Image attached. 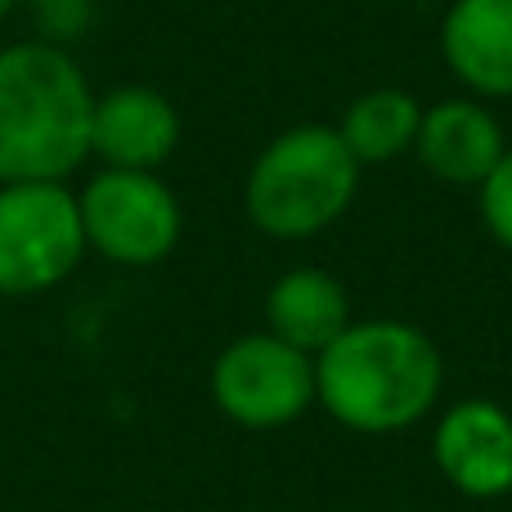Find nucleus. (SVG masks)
Here are the masks:
<instances>
[{
    "instance_id": "obj_4",
    "label": "nucleus",
    "mask_w": 512,
    "mask_h": 512,
    "mask_svg": "<svg viewBox=\"0 0 512 512\" xmlns=\"http://www.w3.org/2000/svg\"><path fill=\"white\" fill-rule=\"evenodd\" d=\"M77 212L86 252L126 265V270L162 265L185 234V207L158 171L99 167L77 189Z\"/></svg>"
},
{
    "instance_id": "obj_12",
    "label": "nucleus",
    "mask_w": 512,
    "mask_h": 512,
    "mask_svg": "<svg viewBox=\"0 0 512 512\" xmlns=\"http://www.w3.org/2000/svg\"><path fill=\"white\" fill-rule=\"evenodd\" d=\"M418 122H423L418 95L400 86H373L346 104L337 135L360 167H387V162L414 153Z\"/></svg>"
},
{
    "instance_id": "obj_9",
    "label": "nucleus",
    "mask_w": 512,
    "mask_h": 512,
    "mask_svg": "<svg viewBox=\"0 0 512 512\" xmlns=\"http://www.w3.org/2000/svg\"><path fill=\"white\" fill-rule=\"evenodd\" d=\"M180 149V113L158 86H113L95 95L90 158L113 171H162Z\"/></svg>"
},
{
    "instance_id": "obj_14",
    "label": "nucleus",
    "mask_w": 512,
    "mask_h": 512,
    "mask_svg": "<svg viewBox=\"0 0 512 512\" xmlns=\"http://www.w3.org/2000/svg\"><path fill=\"white\" fill-rule=\"evenodd\" d=\"M27 5H36L45 14V9H54V5H68V0H27Z\"/></svg>"
},
{
    "instance_id": "obj_5",
    "label": "nucleus",
    "mask_w": 512,
    "mask_h": 512,
    "mask_svg": "<svg viewBox=\"0 0 512 512\" xmlns=\"http://www.w3.org/2000/svg\"><path fill=\"white\" fill-rule=\"evenodd\" d=\"M86 256L77 194L54 180L0 185V297H41Z\"/></svg>"
},
{
    "instance_id": "obj_6",
    "label": "nucleus",
    "mask_w": 512,
    "mask_h": 512,
    "mask_svg": "<svg viewBox=\"0 0 512 512\" xmlns=\"http://www.w3.org/2000/svg\"><path fill=\"white\" fill-rule=\"evenodd\" d=\"M212 405L248 432H279L315 409V360L274 333H243L212 364Z\"/></svg>"
},
{
    "instance_id": "obj_11",
    "label": "nucleus",
    "mask_w": 512,
    "mask_h": 512,
    "mask_svg": "<svg viewBox=\"0 0 512 512\" xmlns=\"http://www.w3.org/2000/svg\"><path fill=\"white\" fill-rule=\"evenodd\" d=\"M346 283L324 265H292L265 288V333L297 346L315 360L346 324H351Z\"/></svg>"
},
{
    "instance_id": "obj_15",
    "label": "nucleus",
    "mask_w": 512,
    "mask_h": 512,
    "mask_svg": "<svg viewBox=\"0 0 512 512\" xmlns=\"http://www.w3.org/2000/svg\"><path fill=\"white\" fill-rule=\"evenodd\" d=\"M14 9V0H0V23H5V14Z\"/></svg>"
},
{
    "instance_id": "obj_1",
    "label": "nucleus",
    "mask_w": 512,
    "mask_h": 512,
    "mask_svg": "<svg viewBox=\"0 0 512 512\" xmlns=\"http://www.w3.org/2000/svg\"><path fill=\"white\" fill-rule=\"evenodd\" d=\"M445 355L409 319H351L315 355V405L355 436H400L436 418Z\"/></svg>"
},
{
    "instance_id": "obj_7",
    "label": "nucleus",
    "mask_w": 512,
    "mask_h": 512,
    "mask_svg": "<svg viewBox=\"0 0 512 512\" xmlns=\"http://www.w3.org/2000/svg\"><path fill=\"white\" fill-rule=\"evenodd\" d=\"M432 463L463 499L495 504L512 495V414L499 400L468 396L436 409Z\"/></svg>"
},
{
    "instance_id": "obj_3",
    "label": "nucleus",
    "mask_w": 512,
    "mask_h": 512,
    "mask_svg": "<svg viewBox=\"0 0 512 512\" xmlns=\"http://www.w3.org/2000/svg\"><path fill=\"white\" fill-rule=\"evenodd\" d=\"M360 162L337 126L297 122L261 144L243 176V212L274 243H306L333 230L360 194Z\"/></svg>"
},
{
    "instance_id": "obj_8",
    "label": "nucleus",
    "mask_w": 512,
    "mask_h": 512,
    "mask_svg": "<svg viewBox=\"0 0 512 512\" xmlns=\"http://www.w3.org/2000/svg\"><path fill=\"white\" fill-rule=\"evenodd\" d=\"M508 149L504 122L490 104L472 95H450L423 104V122H418L414 158L436 185L450 189H481L486 176L499 167Z\"/></svg>"
},
{
    "instance_id": "obj_10",
    "label": "nucleus",
    "mask_w": 512,
    "mask_h": 512,
    "mask_svg": "<svg viewBox=\"0 0 512 512\" xmlns=\"http://www.w3.org/2000/svg\"><path fill=\"white\" fill-rule=\"evenodd\" d=\"M436 45L463 95L512 99V0H450Z\"/></svg>"
},
{
    "instance_id": "obj_2",
    "label": "nucleus",
    "mask_w": 512,
    "mask_h": 512,
    "mask_svg": "<svg viewBox=\"0 0 512 512\" xmlns=\"http://www.w3.org/2000/svg\"><path fill=\"white\" fill-rule=\"evenodd\" d=\"M90 90L59 41L0 45V185L68 176L90 158Z\"/></svg>"
},
{
    "instance_id": "obj_13",
    "label": "nucleus",
    "mask_w": 512,
    "mask_h": 512,
    "mask_svg": "<svg viewBox=\"0 0 512 512\" xmlns=\"http://www.w3.org/2000/svg\"><path fill=\"white\" fill-rule=\"evenodd\" d=\"M477 212L486 234L499 243L504 252H512V140L499 158V167L486 176V185L477 189Z\"/></svg>"
}]
</instances>
